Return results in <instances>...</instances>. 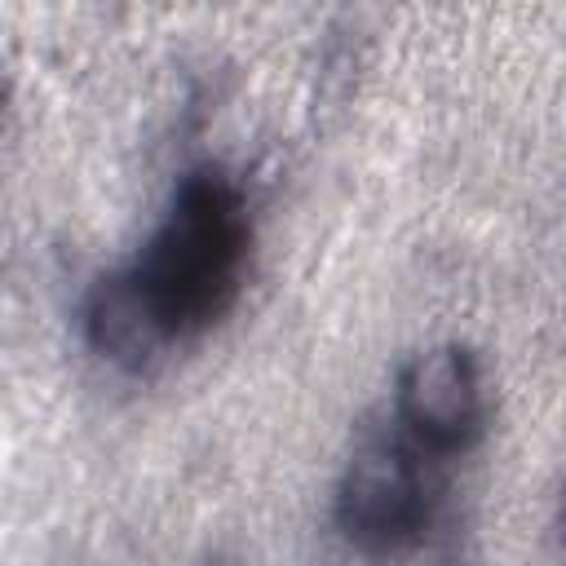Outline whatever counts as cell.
<instances>
[{"label":"cell","instance_id":"2","mask_svg":"<svg viewBox=\"0 0 566 566\" xmlns=\"http://www.w3.org/2000/svg\"><path fill=\"white\" fill-rule=\"evenodd\" d=\"M442 500V464L416 451L398 429L367 433L332 500L336 531L363 557H402L424 544Z\"/></svg>","mask_w":566,"mask_h":566},{"label":"cell","instance_id":"1","mask_svg":"<svg viewBox=\"0 0 566 566\" xmlns=\"http://www.w3.org/2000/svg\"><path fill=\"white\" fill-rule=\"evenodd\" d=\"M252 261V203L217 168H190L137 256L97 283L88 301V340L142 367L168 345L212 332L239 301Z\"/></svg>","mask_w":566,"mask_h":566},{"label":"cell","instance_id":"3","mask_svg":"<svg viewBox=\"0 0 566 566\" xmlns=\"http://www.w3.org/2000/svg\"><path fill=\"white\" fill-rule=\"evenodd\" d=\"M389 420L416 451L438 464L473 451L491 420L482 358L460 340L411 354L394 380Z\"/></svg>","mask_w":566,"mask_h":566}]
</instances>
